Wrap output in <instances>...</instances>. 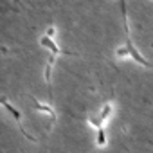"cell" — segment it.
Returning <instances> with one entry per match:
<instances>
[{"mask_svg":"<svg viewBox=\"0 0 153 153\" xmlns=\"http://www.w3.org/2000/svg\"><path fill=\"white\" fill-rule=\"evenodd\" d=\"M38 43L43 47V49H47L49 52H51V56H59L61 54V49L58 47V43L54 42V38H49V36H40V40H38Z\"/></svg>","mask_w":153,"mask_h":153,"instance_id":"obj_1","label":"cell"},{"mask_svg":"<svg viewBox=\"0 0 153 153\" xmlns=\"http://www.w3.org/2000/svg\"><path fill=\"white\" fill-rule=\"evenodd\" d=\"M112 114H114V103H105V105L99 108L97 117H99V121H101L103 124H106V123H108V119L112 117Z\"/></svg>","mask_w":153,"mask_h":153,"instance_id":"obj_2","label":"cell"},{"mask_svg":"<svg viewBox=\"0 0 153 153\" xmlns=\"http://www.w3.org/2000/svg\"><path fill=\"white\" fill-rule=\"evenodd\" d=\"M114 56H115V59H128V58H131V47H130V42H126L124 45H119V47L114 51Z\"/></svg>","mask_w":153,"mask_h":153,"instance_id":"obj_3","label":"cell"},{"mask_svg":"<svg viewBox=\"0 0 153 153\" xmlns=\"http://www.w3.org/2000/svg\"><path fill=\"white\" fill-rule=\"evenodd\" d=\"M94 142L97 148H106L108 146V135H106V128H99L96 130V137H94Z\"/></svg>","mask_w":153,"mask_h":153,"instance_id":"obj_4","label":"cell"},{"mask_svg":"<svg viewBox=\"0 0 153 153\" xmlns=\"http://www.w3.org/2000/svg\"><path fill=\"white\" fill-rule=\"evenodd\" d=\"M33 103H34V110L36 112H42V114H45V115H49V117H56V114H54V110H52V106H49V105H43V103H40L38 99H33Z\"/></svg>","mask_w":153,"mask_h":153,"instance_id":"obj_5","label":"cell"},{"mask_svg":"<svg viewBox=\"0 0 153 153\" xmlns=\"http://www.w3.org/2000/svg\"><path fill=\"white\" fill-rule=\"evenodd\" d=\"M2 105H4V108H6V110H7V112H9V114L15 117V121H16V123H22V114H20V112L15 108V106H11V105H9L6 99H2Z\"/></svg>","mask_w":153,"mask_h":153,"instance_id":"obj_6","label":"cell"},{"mask_svg":"<svg viewBox=\"0 0 153 153\" xmlns=\"http://www.w3.org/2000/svg\"><path fill=\"white\" fill-rule=\"evenodd\" d=\"M87 124H88V126H92L94 130H99V128H103V126H105V124L99 121V117H97V115H90V117H87Z\"/></svg>","mask_w":153,"mask_h":153,"instance_id":"obj_7","label":"cell"},{"mask_svg":"<svg viewBox=\"0 0 153 153\" xmlns=\"http://www.w3.org/2000/svg\"><path fill=\"white\" fill-rule=\"evenodd\" d=\"M45 36L54 38V36H56V27H54V25H49V27L45 29Z\"/></svg>","mask_w":153,"mask_h":153,"instance_id":"obj_8","label":"cell"}]
</instances>
